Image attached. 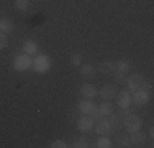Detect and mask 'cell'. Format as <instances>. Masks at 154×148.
I'll use <instances>...</instances> for the list:
<instances>
[{
    "label": "cell",
    "mask_w": 154,
    "mask_h": 148,
    "mask_svg": "<svg viewBox=\"0 0 154 148\" xmlns=\"http://www.w3.org/2000/svg\"><path fill=\"white\" fill-rule=\"evenodd\" d=\"M33 71L38 72V74H45L49 71L51 68V58L48 56V54H39V56H36L33 59Z\"/></svg>",
    "instance_id": "1"
},
{
    "label": "cell",
    "mask_w": 154,
    "mask_h": 148,
    "mask_svg": "<svg viewBox=\"0 0 154 148\" xmlns=\"http://www.w3.org/2000/svg\"><path fill=\"white\" fill-rule=\"evenodd\" d=\"M33 66V59L30 54H18V56H15V59H13V69L15 71H28Z\"/></svg>",
    "instance_id": "2"
},
{
    "label": "cell",
    "mask_w": 154,
    "mask_h": 148,
    "mask_svg": "<svg viewBox=\"0 0 154 148\" xmlns=\"http://www.w3.org/2000/svg\"><path fill=\"white\" fill-rule=\"evenodd\" d=\"M125 128H126V132H136V130H141L143 127V120L141 117L136 115V114H130L128 117H125V122H123Z\"/></svg>",
    "instance_id": "3"
},
{
    "label": "cell",
    "mask_w": 154,
    "mask_h": 148,
    "mask_svg": "<svg viewBox=\"0 0 154 148\" xmlns=\"http://www.w3.org/2000/svg\"><path fill=\"white\" fill-rule=\"evenodd\" d=\"M125 84H126L128 91H136L139 87H146V79H144L143 74L134 72V74H131L130 77H126V82Z\"/></svg>",
    "instance_id": "4"
},
{
    "label": "cell",
    "mask_w": 154,
    "mask_h": 148,
    "mask_svg": "<svg viewBox=\"0 0 154 148\" xmlns=\"http://www.w3.org/2000/svg\"><path fill=\"white\" fill-rule=\"evenodd\" d=\"M112 114H113V104L110 101H103L100 105H97V109L94 110L92 118L94 120L95 118H105V117L112 115Z\"/></svg>",
    "instance_id": "5"
},
{
    "label": "cell",
    "mask_w": 154,
    "mask_h": 148,
    "mask_svg": "<svg viewBox=\"0 0 154 148\" xmlns=\"http://www.w3.org/2000/svg\"><path fill=\"white\" fill-rule=\"evenodd\" d=\"M131 102L136 104V105H146L149 101V91L146 87H139L136 91H131Z\"/></svg>",
    "instance_id": "6"
},
{
    "label": "cell",
    "mask_w": 154,
    "mask_h": 148,
    "mask_svg": "<svg viewBox=\"0 0 154 148\" xmlns=\"http://www.w3.org/2000/svg\"><path fill=\"white\" fill-rule=\"evenodd\" d=\"M116 105L120 109H126V107L131 105V92L128 89H122V91L116 92Z\"/></svg>",
    "instance_id": "7"
},
{
    "label": "cell",
    "mask_w": 154,
    "mask_h": 148,
    "mask_svg": "<svg viewBox=\"0 0 154 148\" xmlns=\"http://www.w3.org/2000/svg\"><path fill=\"white\" fill-rule=\"evenodd\" d=\"M116 92H118L116 84H105V86L98 91V95H100L103 101H112V99H115Z\"/></svg>",
    "instance_id": "8"
},
{
    "label": "cell",
    "mask_w": 154,
    "mask_h": 148,
    "mask_svg": "<svg viewBox=\"0 0 154 148\" xmlns=\"http://www.w3.org/2000/svg\"><path fill=\"white\" fill-rule=\"evenodd\" d=\"M94 127H95L97 135H108V133L113 132V128H112V125H110V122H108L107 117H105V118H100V120H98L97 124L94 125Z\"/></svg>",
    "instance_id": "9"
},
{
    "label": "cell",
    "mask_w": 154,
    "mask_h": 148,
    "mask_svg": "<svg viewBox=\"0 0 154 148\" xmlns=\"http://www.w3.org/2000/svg\"><path fill=\"white\" fill-rule=\"evenodd\" d=\"M94 125H95V120L92 118V115H84V117H80L79 120H77V128H79L80 132L92 130Z\"/></svg>",
    "instance_id": "10"
},
{
    "label": "cell",
    "mask_w": 154,
    "mask_h": 148,
    "mask_svg": "<svg viewBox=\"0 0 154 148\" xmlns=\"http://www.w3.org/2000/svg\"><path fill=\"white\" fill-rule=\"evenodd\" d=\"M79 110L84 114V115H92L94 110L97 109V104H94V99H85V101L79 102Z\"/></svg>",
    "instance_id": "11"
},
{
    "label": "cell",
    "mask_w": 154,
    "mask_h": 148,
    "mask_svg": "<svg viewBox=\"0 0 154 148\" xmlns=\"http://www.w3.org/2000/svg\"><path fill=\"white\" fill-rule=\"evenodd\" d=\"M80 94H82L84 99H94L95 95H98V91L95 89V86H92V84H84V86L80 87Z\"/></svg>",
    "instance_id": "12"
},
{
    "label": "cell",
    "mask_w": 154,
    "mask_h": 148,
    "mask_svg": "<svg viewBox=\"0 0 154 148\" xmlns=\"http://www.w3.org/2000/svg\"><path fill=\"white\" fill-rule=\"evenodd\" d=\"M130 140L133 145H143V143L146 142V133L141 132V130H136V132H131L130 133Z\"/></svg>",
    "instance_id": "13"
},
{
    "label": "cell",
    "mask_w": 154,
    "mask_h": 148,
    "mask_svg": "<svg viewBox=\"0 0 154 148\" xmlns=\"http://www.w3.org/2000/svg\"><path fill=\"white\" fill-rule=\"evenodd\" d=\"M38 44H36V41H33V40H28V41L23 43V53L25 54H30V56H33V54H38Z\"/></svg>",
    "instance_id": "14"
},
{
    "label": "cell",
    "mask_w": 154,
    "mask_h": 148,
    "mask_svg": "<svg viewBox=\"0 0 154 148\" xmlns=\"http://www.w3.org/2000/svg\"><path fill=\"white\" fill-rule=\"evenodd\" d=\"M13 30V21L10 20V18H7V17H2L0 18V33H10Z\"/></svg>",
    "instance_id": "15"
},
{
    "label": "cell",
    "mask_w": 154,
    "mask_h": 148,
    "mask_svg": "<svg viewBox=\"0 0 154 148\" xmlns=\"http://www.w3.org/2000/svg\"><path fill=\"white\" fill-rule=\"evenodd\" d=\"M130 69H131V63L126 61V59H120V61L115 63V71H120V72L126 74Z\"/></svg>",
    "instance_id": "16"
},
{
    "label": "cell",
    "mask_w": 154,
    "mask_h": 148,
    "mask_svg": "<svg viewBox=\"0 0 154 148\" xmlns=\"http://www.w3.org/2000/svg\"><path fill=\"white\" fill-rule=\"evenodd\" d=\"M95 146H97V148H110V146H113V145H112V140H110L107 135H98Z\"/></svg>",
    "instance_id": "17"
},
{
    "label": "cell",
    "mask_w": 154,
    "mask_h": 148,
    "mask_svg": "<svg viewBox=\"0 0 154 148\" xmlns=\"http://www.w3.org/2000/svg\"><path fill=\"white\" fill-rule=\"evenodd\" d=\"M98 69H100L102 72H115V63H112V61H103V63H100L98 64Z\"/></svg>",
    "instance_id": "18"
},
{
    "label": "cell",
    "mask_w": 154,
    "mask_h": 148,
    "mask_svg": "<svg viewBox=\"0 0 154 148\" xmlns=\"http://www.w3.org/2000/svg\"><path fill=\"white\" fill-rule=\"evenodd\" d=\"M116 143H118V146H122V148L131 146V140H130L128 135H118L116 137Z\"/></svg>",
    "instance_id": "19"
},
{
    "label": "cell",
    "mask_w": 154,
    "mask_h": 148,
    "mask_svg": "<svg viewBox=\"0 0 154 148\" xmlns=\"http://www.w3.org/2000/svg\"><path fill=\"white\" fill-rule=\"evenodd\" d=\"M108 122H110V125H112V128H113V132H116L120 128V115H115V114H112V115H108Z\"/></svg>",
    "instance_id": "20"
},
{
    "label": "cell",
    "mask_w": 154,
    "mask_h": 148,
    "mask_svg": "<svg viewBox=\"0 0 154 148\" xmlns=\"http://www.w3.org/2000/svg\"><path fill=\"white\" fill-rule=\"evenodd\" d=\"M15 7L20 12H26L30 8V0H15Z\"/></svg>",
    "instance_id": "21"
},
{
    "label": "cell",
    "mask_w": 154,
    "mask_h": 148,
    "mask_svg": "<svg viewBox=\"0 0 154 148\" xmlns=\"http://www.w3.org/2000/svg\"><path fill=\"white\" fill-rule=\"evenodd\" d=\"M72 146H75V148H87V146H89V140H87L85 137L75 138L74 140V145H72Z\"/></svg>",
    "instance_id": "22"
},
{
    "label": "cell",
    "mask_w": 154,
    "mask_h": 148,
    "mask_svg": "<svg viewBox=\"0 0 154 148\" xmlns=\"http://www.w3.org/2000/svg\"><path fill=\"white\" fill-rule=\"evenodd\" d=\"M94 71L95 69H94L92 64H80V74H82V76H90Z\"/></svg>",
    "instance_id": "23"
},
{
    "label": "cell",
    "mask_w": 154,
    "mask_h": 148,
    "mask_svg": "<svg viewBox=\"0 0 154 148\" xmlns=\"http://www.w3.org/2000/svg\"><path fill=\"white\" fill-rule=\"evenodd\" d=\"M115 81L118 84H125V82H126V74L120 72V71H115Z\"/></svg>",
    "instance_id": "24"
},
{
    "label": "cell",
    "mask_w": 154,
    "mask_h": 148,
    "mask_svg": "<svg viewBox=\"0 0 154 148\" xmlns=\"http://www.w3.org/2000/svg\"><path fill=\"white\" fill-rule=\"evenodd\" d=\"M49 146H51V148H66V146H67V143H66V140L57 138V140H54V142L51 143Z\"/></svg>",
    "instance_id": "25"
},
{
    "label": "cell",
    "mask_w": 154,
    "mask_h": 148,
    "mask_svg": "<svg viewBox=\"0 0 154 148\" xmlns=\"http://www.w3.org/2000/svg\"><path fill=\"white\" fill-rule=\"evenodd\" d=\"M7 44H8V38H7L5 33H0V50H5Z\"/></svg>",
    "instance_id": "26"
},
{
    "label": "cell",
    "mask_w": 154,
    "mask_h": 148,
    "mask_svg": "<svg viewBox=\"0 0 154 148\" xmlns=\"http://www.w3.org/2000/svg\"><path fill=\"white\" fill-rule=\"evenodd\" d=\"M71 63H72L74 66H80V64H82V59H80L79 54H74V56L71 58Z\"/></svg>",
    "instance_id": "27"
}]
</instances>
